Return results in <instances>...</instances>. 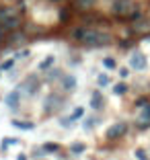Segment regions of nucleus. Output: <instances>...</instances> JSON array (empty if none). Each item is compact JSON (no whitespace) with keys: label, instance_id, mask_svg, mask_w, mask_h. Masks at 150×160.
Returning <instances> with one entry per match:
<instances>
[{"label":"nucleus","instance_id":"4be33fe9","mask_svg":"<svg viewBox=\"0 0 150 160\" xmlns=\"http://www.w3.org/2000/svg\"><path fill=\"white\" fill-rule=\"evenodd\" d=\"M134 154H136V158H138V160H148V156H146V152L142 150V148H138Z\"/></svg>","mask_w":150,"mask_h":160},{"label":"nucleus","instance_id":"6ab92c4d","mask_svg":"<svg viewBox=\"0 0 150 160\" xmlns=\"http://www.w3.org/2000/svg\"><path fill=\"white\" fill-rule=\"evenodd\" d=\"M97 82H99V86H107V84H109V76H107V74H99Z\"/></svg>","mask_w":150,"mask_h":160},{"label":"nucleus","instance_id":"a878e982","mask_svg":"<svg viewBox=\"0 0 150 160\" xmlns=\"http://www.w3.org/2000/svg\"><path fill=\"white\" fill-rule=\"evenodd\" d=\"M127 76H130L127 68H119V78H127Z\"/></svg>","mask_w":150,"mask_h":160},{"label":"nucleus","instance_id":"6e6552de","mask_svg":"<svg viewBox=\"0 0 150 160\" xmlns=\"http://www.w3.org/2000/svg\"><path fill=\"white\" fill-rule=\"evenodd\" d=\"M4 103H6L8 109L17 111V109L21 107V90H10V92L4 97Z\"/></svg>","mask_w":150,"mask_h":160},{"label":"nucleus","instance_id":"4468645a","mask_svg":"<svg viewBox=\"0 0 150 160\" xmlns=\"http://www.w3.org/2000/svg\"><path fill=\"white\" fill-rule=\"evenodd\" d=\"M127 92V84L126 82H117V84L113 86V94H117V97H122V94Z\"/></svg>","mask_w":150,"mask_h":160},{"label":"nucleus","instance_id":"a211bd4d","mask_svg":"<svg viewBox=\"0 0 150 160\" xmlns=\"http://www.w3.org/2000/svg\"><path fill=\"white\" fill-rule=\"evenodd\" d=\"M70 150L74 152V154H82V152L86 150V146H85V144H72V146H70Z\"/></svg>","mask_w":150,"mask_h":160},{"label":"nucleus","instance_id":"39448f33","mask_svg":"<svg viewBox=\"0 0 150 160\" xmlns=\"http://www.w3.org/2000/svg\"><path fill=\"white\" fill-rule=\"evenodd\" d=\"M62 107V97L58 92H52V94H47L45 101H43V113L45 115H52L56 113L58 109Z\"/></svg>","mask_w":150,"mask_h":160},{"label":"nucleus","instance_id":"9b49d317","mask_svg":"<svg viewBox=\"0 0 150 160\" xmlns=\"http://www.w3.org/2000/svg\"><path fill=\"white\" fill-rule=\"evenodd\" d=\"M60 82H62V88H64V90H74V86H76V78H74L72 74L62 76Z\"/></svg>","mask_w":150,"mask_h":160},{"label":"nucleus","instance_id":"7ed1b4c3","mask_svg":"<svg viewBox=\"0 0 150 160\" xmlns=\"http://www.w3.org/2000/svg\"><path fill=\"white\" fill-rule=\"evenodd\" d=\"M138 10V6L134 4V0H113L111 12L115 17H132Z\"/></svg>","mask_w":150,"mask_h":160},{"label":"nucleus","instance_id":"ddd939ff","mask_svg":"<svg viewBox=\"0 0 150 160\" xmlns=\"http://www.w3.org/2000/svg\"><path fill=\"white\" fill-rule=\"evenodd\" d=\"M82 117H85V107H76L74 111H72V115H70L68 119H70V121L74 123L76 119H82Z\"/></svg>","mask_w":150,"mask_h":160},{"label":"nucleus","instance_id":"9d476101","mask_svg":"<svg viewBox=\"0 0 150 160\" xmlns=\"http://www.w3.org/2000/svg\"><path fill=\"white\" fill-rule=\"evenodd\" d=\"M105 105V99H103V92L101 90H95L93 94H91V109H95V111H101Z\"/></svg>","mask_w":150,"mask_h":160},{"label":"nucleus","instance_id":"f257e3e1","mask_svg":"<svg viewBox=\"0 0 150 160\" xmlns=\"http://www.w3.org/2000/svg\"><path fill=\"white\" fill-rule=\"evenodd\" d=\"M74 39H78L80 43H85L89 47H103V45H109L113 37L107 31H101V29L82 27V29H76L74 31Z\"/></svg>","mask_w":150,"mask_h":160},{"label":"nucleus","instance_id":"bb28decb","mask_svg":"<svg viewBox=\"0 0 150 160\" xmlns=\"http://www.w3.org/2000/svg\"><path fill=\"white\" fill-rule=\"evenodd\" d=\"M2 31H4V29L0 27V41H2V35H4V33H2Z\"/></svg>","mask_w":150,"mask_h":160},{"label":"nucleus","instance_id":"393cba45","mask_svg":"<svg viewBox=\"0 0 150 160\" xmlns=\"http://www.w3.org/2000/svg\"><path fill=\"white\" fill-rule=\"evenodd\" d=\"M95 125V119H85V129H93Z\"/></svg>","mask_w":150,"mask_h":160},{"label":"nucleus","instance_id":"dca6fc26","mask_svg":"<svg viewBox=\"0 0 150 160\" xmlns=\"http://www.w3.org/2000/svg\"><path fill=\"white\" fill-rule=\"evenodd\" d=\"M54 60H56L54 56H47L45 60L39 64V70H47V68H52V66H54Z\"/></svg>","mask_w":150,"mask_h":160},{"label":"nucleus","instance_id":"20e7f679","mask_svg":"<svg viewBox=\"0 0 150 160\" xmlns=\"http://www.w3.org/2000/svg\"><path fill=\"white\" fill-rule=\"evenodd\" d=\"M127 64H130L132 70H136V72H144L146 68H148V60H146V56L142 52H132L130 53V60H127Z\"/></svg>","mask_w":150,"mask_h":160},{"label":"nucleus","instance_id":"f8f14e48","mask_svg":"<svg viewBox=\"0 0 150 160\" xmlns=\"http://www.w3.org/2000/svg\"><path fill=\"white\" fill-rule=\"evenodd\" d=\"M13 125H14V127H19V129H29V132H31L33 127H35L31 121H19V119H13Z\"/></svg>","mask_w":150,"mask_h":160},{"label":"nucleus","instance_id":"f03ea898","mask_svg":"<svg viewBox=\"0 0 150 160\" xmlns=\"http://www.w3.org/2000/svg\"><path fill=\"white\" fill-rule=\"evenodd\" d=\"M0 27L2 29H10V31L19 29L21 27V14L14 8L2 6V8H0Z\"/></svg>","mask_w":150,"mask_h":160},{"label":"nucleus","instance_id":"412c9836","mask_svg":"<svg viewBox=\"0 0 150 160\" xmlns=\"http://www.w3.org/2000/svg\"><path fill=\"white\" fill-rule=\"evenodd\" d=\"M43 150H45V152H58V150H60V146H58V144H45Z\"/></svg>","mask_w":150,"mask_h":160},{"label":"nucleus","instance_id":"0eeeda50","mask_svg":"<svg viewBox=\"0 0 150 160\" xmlns=\"http://www.w3.org/2000/svg\"><path fill=\"white\" fill-rule=\"evenodd\" d=\"M126 132H127V123H123V121H117V123H113V125H109V129H107V140H117V138H122V136H126Z\"/></svg>","mask_w":150,"mask_h":160},{"label":"nucleus","instance_id":"5701e85b","mask_svg":"<svg viewBox=\"0 0 150 160\" xmlns=\"http://www.w3.org/2000/svg\"><path fill=\"white\" fill-rule=\"evenodd\" d=\"M136 29H138V31H146V29H150V27H148V21H142V23H138Z\"/></svg>","mask_w":150,"mask_h":160},{"label":"nucleus","instance_id":"423d86ee","mask_svg":"<svg viewBox=\"0 0 150 160\" xmlns=\"http://www.w3.org/2000/svg\"><path fill=\"white\" fill-rule=\"evenodd\" d=\"M39 86H41V82H39L37 76H29L19 84V90H21V94H35L39 90Z\"/></svg>","mask_w":150,"mask_h":160},{"label":"nucleus","instance_id":"f3484780","mask_svg":"<svg viewBox=\"0 0 150 160\" xmlns=\"http://www.w3.org/2000/svg\"><path fill=\"white\" fill-rule=\"evenodd\" d=\"M76 4L80 6V8H93L95 4H97V0H76Z\"/></svg>","mask_w":150,"mask_h":160},{"label":"nucleus","instance_id":"1a4fd4ad","mask_svg":"<svg viewBox=\"0 0 150 160\" xmlns=\"http://www.w3.org/2000/svg\"><path fill=\"white\" fill-rule=\"evenodd\" d=\"M138 127H140V129L150 127V103H146L144 107L140 109V115H138Z\"/></svg>","mask_w":150,"mask_h":160},{"label":"nucleus","instance_id":"aec40b11","mask_svg":"<svg viewBox=\"0 0 150 160\" xmlns=\"http://www.w3.org/2000/svg\"><path fill=\"white\" fill-rule=\"evenodd\" d=\"M17 142H19V140H17V138H4V140H2V146H14V144H17Z\"/></svg>","mask_w":150,"mask_h":160},{"label":"nucleus","instance_id":"2eb2a0df","mask_svg":"<svg viewBox=\"0 0 150 160\" xmlns=\"http://www.w3.org/2000/svg\"><path fill=\"white\" fill-rule=\"evenodd\" d=\"M103 66L107 68V70H115V68H117V62H115V58L107 56V58H103Z\"/></svg>","mask_w":150,"mask_h":160},{"label":"nucleus","instance_id":"b1692460","mask_svg":"<svg viewBox=\"0 0 150 160\" xmlns=\"http://www.w3.org/2000/svg\"><path fill=\"white\" fill-rule=\"evenodd\" d=\"M13 66H14V60H8V62H4V64H2V70H10Z\"/></svg>","mask_w":150,"mask_h":160}]
</instances>
